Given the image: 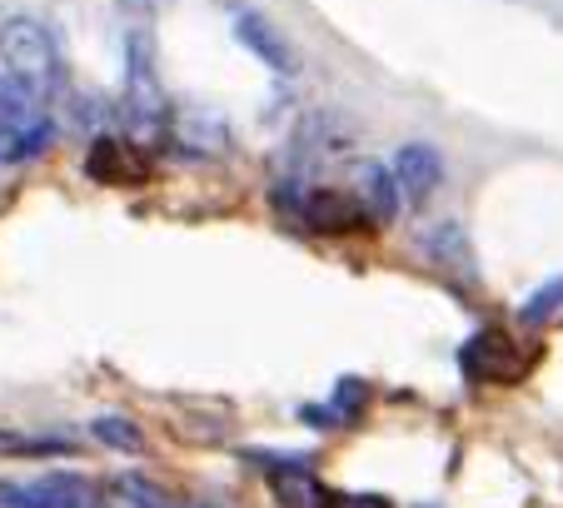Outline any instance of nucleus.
Here are the masks:
<instances>
[{
	"instance_id": "obj_1",
	"label": "nucleus",
	"mask_w": 563,
	"mask_h": 508,
	"mask_svg": "<svg viewBox=\"0 0 563 508\" xmlns=\"http://www.w3.org/2000/svg\"><path fill=\"white\" fill-rule=\"evenodd\" d=\"M0 60H5V75L25 80L41 100L60 96V85H65L60 45H55V35L45 31L35 15H11V21H0Z\"/></svg>"
},
{
	"instance_id": "obj_2",
	"label": "nucleus",
	"mask_w": 563,
	"mask_h": 508,
	"mask_svg": "<svg viewBox=\"0 0 563 508\" xmlns=\"http://www.w3.org/2000/svg\"><path fill=\"white\" fill-rule=\"evenodd\" d=\"M125 110L135 120L140 140H155L165 130V85H159V60H155V35L130 31L125 35Z\"/></svg>"
},
{
	"instance_id": "obj_3",
	"label": "nucleus",
	"mask_w": 563,
	"mask_h": 508,
	"mask_svg": "<svg viewBox=\"0 0 563 508\" xmlns=\"http://www.w3.org/2000/svg\"><path fill=\"white\" fill-rule=\"evenodd\" d=\"M295 220H305V230H314V234H360L364 224H379L374 210L364 205V195L340 190V185H309V190H299Z\"/></svg>"
},
{
	"instance_id": "obj_4",
	"label": "nucleus",
	"mask_w": 563,
	"mask_h": 508,
	"mask_svg": "<svg viewBox=\"0 0 563 508\" xmlns=\"http://www.w3.org/2000/svg\"><path fill=\"white\" fill-rule=\"evenodd\" d=\"M230 31H234V41L245 45L260 65H265V70L299 75V55H295V45H289V35L279 31L269 15H260L255 5H234V0H230Z\"/></svg>"
},
{
	"instance_id": "obj_5",
	"label": "nucleus",
	"mask_w": 563,
	"mask_h": 508,
	"mask_svg": "<svg viewBox=\"0 0 563 508\" xmlns=\"http://www.w3.org/2000/svg\"><path fill=\"white\" fill-rule=\"evenodd\" d=\"M0 504L11 508H100V488L86 474H45L35 484L0 488Z\"/></svg>"
},
{
	"instance_id": "obj_6",
	"label": "nucleus",
	"mask_w": 563,
	"mask_h": 508,
	"mask_svg": "<svg viewBox=\"0 0 563 508\" xmlns=\"http://www.w3.org/2000/svg\"><path fill=\"white\" fill-rule=\"evenodd\" d=\"M170 140L185 150L190 159H224L234 150V135H230V120L210 106H185L170 125Z\"/></svg>"
},
{
	"instance_id": "obj_7",
	"label": "nucleus",
	"mask_w": 563,
	"mask_h": 508,
	"mask_svg": "<svg viewBox=\"0 0 563 508\" xmlns=\"http://www.w3.org/2000/svg\"><path fill=\"white\" fill-rule=\"evenodd\" d=\"M389 165H394V175H399V190H405L409 205H429L434 190L444 185V175H449L439 145H429V140H405V145L394 150Z\"/></svg>"
},
{
	"instance_id": "obj_8",
	"label": "nucleus",
	"mask_w": 563,
	"mask_h": 508,
	"mask_svg": "<svg viewBox=\"0 0 563 508\" xmlns=\"http://www.w3.org/2000/svg\"><path fill=\"white\" fill-rule=\"evenodd\" d=\"M86 175L100 185H140L150 175L145 155H135L130 150V140L120 135H96L86 150Z\"/></svg>"
},
{
	"instance_id": "obj_9",
	"label": "nucleus",
	"mask_w": 563,
	"mask_h": 508,
	"mask_svg": "<svg viewBox=\"0 0 563 508\" xmlns=\"http://www.w3.org/2000/svg\"><path fill=\"white\" fill-rule=\"evenodd\" d=\"M354 190L364 195V205L374 210V220L389 224L399 220V210H405V190H399V175H394V165H379V159H360V169H354Z\"/></svg>"
},
{
	"instance_id": "obj_10",
	"label": "nucleus",
	"mask_w": 563,
	"mask_h": 508,
	"mask_svg": "<svg viewBox=\"0 0 563 508\" xmlns=\"http://www.w3.org/2000/svg\"><path fill=\"white\" fill-rule=\"evenodd\" d=\"M464 369H468V374H478V379H499V384H509L514 374H519V360H514V350L504 344V334L484 329V334H474V344L464 350Z\"/></svg>"
},
{
	"instance_id": "obj_11",
	"label": "nucleus",
	"mask_w": 563,
	"mask_h": 508,
	"mask_svg": "<svg viewBox=\"0 0 563 508\" xmlns=\"http://www.w3.org/2000/svg\"><path fill=\"white\" fill-rule=\"evenodd\" d=\"M419 250H424V259L429 265H439V269H474L468 259V234H464V224L459 220H439V224H429L424 230V240H419Z\"/></svg>"
},
{
	"instance_id": "obj_12",
	"label": "nucleus",
	"mask_w": 563,
	"mask_h": 508,
	"mask_svg": "<svg viewBox=\"0 0 563 508\" xmlns=\"http://www.w3.org/2000/svg\"><path fill=\"white\" fill-rule=\"evenodd\" d=\"M51 145H55V120L51 115H35V120H25V125H11L5 159H0V165H25V159H41Z\"/></svg>"
},
{
	"instance_id": "obj_13",
	"label": "nucleus",
	"mask_w": 563,
	"mask_h": 508,
	"mask_svg": "<svg viewBox=\"0 0 563 508\" xmlns=\"http://www.w3.org/2000/svg\"><path fill=\"white\" fill-rule=\"evenodd\" d=\"M275 498H279L285 508H319V498H324V494H319V484H314V478H309L299 464H279V474H275Z\"/></svg>"
},
{
	"instance_id": "obj_14",
	"label": "nucleus",
	"mask_w": 563,
	"mask_h": 508,
	"mask_svg": "<svg viewBox=\"0 0 563 508\" xmlns=\"http://www.w3.org/2000/svg\"><path fill=\"white\" fill-rule=\"evenodd\" d=\"M559 309H563V275H553L519 305V324H549Z\"/></svg>"
},
{
	"instance_id": "obj_15",
	"label": "nucleus",
	"mask_w": 563,
	"mask_h": 508,
	"mask_svg": "<svg viewBox=\"0 0 563 508\" xmlns=\"http://www.w3.org/2000/svg\"><path fill=\"white\" fill-rule=\"evenodd\" d=\"M90 434L110 449H125V454H140V449H145V434H140L125 413H100V419L90 423Z\"/></svg>"
},
{
	"instance_id": "obj_16",
	"label": "nucleus",
	"mask_w": 563,
	"mask_h": 508,
	"mask_svg": "<svg viewBox=\"0 0 563 508\" xmlns=\"http://www.w3.org/2000/svg\"><path fill=\"white\" fill-rule=\"evenodd\" d=\"M115 488H120V498H125L130 508H165V494H159L150 478H140V474H125Z\"/></svg>"
},
{
	"instance_id": "obj_17",
	"label": "nucleus",
	"mask_w": 563,
	"mask_h": 508,
	"mask_svg": "<svg viewBox=\"0 0 563 508\" xmlns=\"http://www.w3.org/2000/svg\"><path fill=\"white\" fill-rule=\"evenodd\" d=\"M125 15H135V21H150V15H159V11H170L175 0H115Z\"/></svg>"
},
{
	"instance_id": "obj_18",
	"label": "nucleus",
	"mask_w": 563,
	"mask_h": 508,
	"mask_svg": "<svg viewBox=\"0 0 563 508\" xmlns=\"http://www.w3.org/2000/svg\"><path fill=\"white\" fill-rule=\"evenodd\" d=\"M319 508H389L384 498H350V494H324Z\"/></svg>"
},
{
	"instance_id": "obj_19",
	"label": "nucleus",
	"mask_w": 563,
	"mask_h": 508,
	"mask_svg": "<svg viewBox=\"0 0 563 508\" xmlns=\"http://www.w3.org/2000/svg\"><path fill=\"white\" fill-rule=\"evenodd\" d=\"M299 419L314 423V429H334V423H340V409H334V404H324V409H319V404H309V409L299 413Z\"/></svg>"
},
{
	"instance_id": "obj_20",
	"label": "nucleus",
	"mask_w": 563,
	"mask_h": 508,
	"mask_svg": "<svg viewBox=\"0 0 563 508\" xmlns=\"http://www.w3.org/2000/svg\"><path fill=\"white\" fill-rule=\"evenodd\" d=\"M185 508H214V504H185Z\"/></svg>"
}]
</instances>
